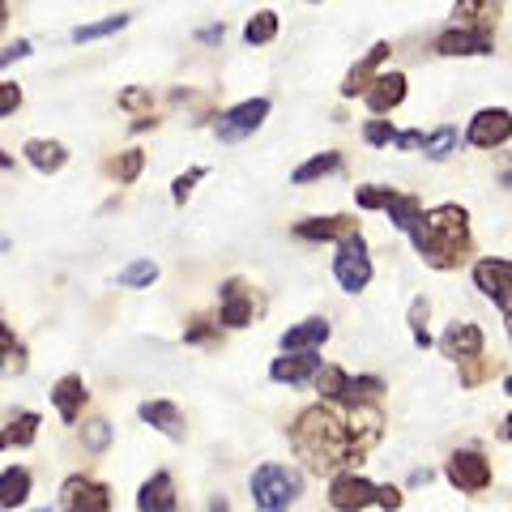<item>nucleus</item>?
<instances>
[{"label":"nucleus","instance_id":"nucleus-1","mask_svg":"<svg viewBox=\"0 0 512 512\" xmlns=\"http://www.w3.org/2000/svg\"><path fill=\"white\" fill-rule=\"evenodd\" d=\"M291 453L303 461L308 474H338V470H359L372 448L384 440V414L380 406H303L295 423L286 427Z\"/></svg>","mask_w":512,"mask_h":512},{"label":"nucleus","instance_id":"nucleus-2","mask_svg":"<svg viewBox=\"0 0 512 512\" xmlns=\"http://www.w3.org/2000/svg\"><path fill=\"white\" fill-rule=\"evenodd\" d=\"M410 244L419 252V261L427 269H461L474 256V227H470V210L457 201H440L431 210L419 214V222L410 227Z\"/></svg>","mask_w":512,"mask_h":512},{"label":"nucleus","instance_id":"nucleus-3","mask_svg":"<svg viewBox=\"0 0 512 512\" xmlns=\"http://www.w3.org/2000/svg\"><path fill=\"white\" fill-rule=\"evenodd\" d=\"M312 389L325 406L359 410V406H380V397L389 393V384L380 376H350L338 363H320V372L312 376Z\"/></svg>","mask_w":512,"mask_h":512},{"label":"nucleus","instance_id":"nucleus-4","mask_svg":"<svg viewBox=\"0 0 512 512\" xmlns=\"http://www.w3.org/2000/svg\"><path fill=\"white\" fill-rule=\"evenodd\" d=\"M248 491L256 512H291V504L303 495V474L282 466V461H265V466L252 470Z\"/></svg>","mask_w":512,"mask_h":512},{"label":"nucleus","instance_id":"nucleus-5","mask_svg":"<svg viewBox=\"0 0 512 512\" xmlns=\"http://www.w3.org/2000/svg\"><path fill=\"white\" fill-rule=\"evenodd\" d=\"M265 312V295L256 291V286L248 278H227L218 286V329L222 333H235V329H248L256 316Z\"/></svg>","mask_w":512,"mask_h":512},{"label":"nucleus","instance_id":"nucleus-6","mask_svg":"<svg viewBox=\"0 0 512 512\" xmlns=\"http://www.w3.org/2000/svg\"><path fill=\"white\" fill-rule=\"evenodd\" d=\"M376 278V265H372V252H367V239L363 231L333 244V282L342 286L346 295H363Z\"/></svg>","mask_w":512,"mask_h":512},{"label":"nucleus","instance_id":"nucleus-7","mask_svg":"<svg viewBox=\"0 0 512 512\" xmlns=\"http://www.w3.org/2000/svg\"><path fill=\"white\" fill-rule=\"evenodd\" d=\"M269 111H274V99H265V94H256V99H244L235 107H222L214 116V137L222 146H239V141H248L261 133V124L269 120Z\"/></svg>","mask_w":512,"mask_h":512},{"label":"nucleus","instance_id":"nucleus-8","mask_svg":"<svg viewBox=\"0 0 512 512\" xmlns=\"http://www.w3.org/2000/svg\"><path fill=\"white\" fill-rule=\"evenodd\" d=\"M444 478L453 483V491L461 495H483L491 483H495V470H491V461L483 448H453L444 461Z\"/></svg>","mask_w":512,"mask_h":512},{"label":"nucleus","instance_id":"nucleus-9","mask_svg":"<svg viewBox=\"0 0 512 512\" xmlns=\"http://www.w3.org/2000/svg\"><path fill=\"white\" fill-rule=\"evenodd\" d=\"M376 487L367 474L359 470H338V474H329V508L333 512H367V508H376Z\"/></svg>","mask_w":512,"mask_h":512},{"label":"nucleus","instance_id":"nucleus-10","mask_svg":"<svg viewBox=\"0 0 512 512\" xmlns=\"http://www.w3.org/2000/svg\"><path fill=\"white\" fill-rule=\"evenodd\" d=\"M474 286L483 291L500 316H512V261L508 256H478L474 261Z\"/></svg>","mask_w":512,"mask_h":512},{"label":"nucleus","instance_id":"nucleus-11","mask_svg":"<svg viewBox=\"0 0 512 512\" xmlns=\"http://www.w3.org/2000/svg\"><path fill=\"white\" fill-rule=\"evenodd\" d=\"M111 487L103 478L90 474H69L60 483V512H111Z\"/></svg>","mask_w":512,"mask_h":512},{"label":"nucleus","instance_id":"nucleus-12","mask_svg":"<svg viewBox=\"0 0 512 512\" xmlns=\"http://www.w3.org/2000/svg\"><path fill=\"white\" fill-rule=\"evenodd\" d=\"M508 137H512V111L508 107L474 111L470 124H466V133H461V141L474 146V150H500V146H508Z\"/></svg>","mask_w":512,"mask_h":512},{"label":"nucleus","instance_id":"nucleus-13","mask_svg":"<svg viewBox=\"0 0 512 512\" xmlns=\"http://www.w3.org/2000/svg\"><path fill=\"white\" fill-rule=\"evenodd\" d=\"M359 231H363V222L355 214H316V218H299L291 227L299 244H342V239Z\"/></svg>","mask_w":512,"mask_h":512},{"label":"nucleus","instance_id":"nucleus-14","mask_svg":"<svg viewBox=\"0 0 512 512\" xmlns=\"http://www.w3.org/2000/svg\"><path fill=\"white\" fill-rule=\"evenodd\" d=\"M431 52L444 60H461V56H495V35L491 30H466V26H444L431 39Z\"/></svg>","mask_w":512,"mask_h":512},{"label":"nucleus","instance_id":"nucleus-15","mask_svg":"<svg viewBox=\"0 0 512 512\" xmlns=\"http://www.w3.org/2000/svg\"><path fill=\"white\" fill-rule=\"evenodd\" d=\"M406 94H410V77L402 69H393V73H376L359 99L372 116H389V111H397L406 103Z\"/></svg>","mask_w":512,"mask_h":512},{"label":"nucleus","instance_id":"nucleus-16","mask_svg":"<svg viewBox=\"0 0 512 512\" xmlns=\"http://www.w3.org/2000/svg\"><path fill=\"white\" fill-rule=\"evenodd\" d=\"M431 346H436L448 363H461V359L483 355V350H487V338H483V329H478L474 320H453V325H448Z\"/></svg>","mask_w":512,"mask_h":512},{"label":"nucleus","instance_id":"nucleus-17","mask_svg":"<svg viewBox=\"0 0 512 512\" xmlns=\"http://www.w3.org/2000/svg\"><path fill=\"white\" fill-rule=\"evenodd\" d=\"M137 419L154 427L158 436H167L171 444H184L188 440V419H184V410L171 402V397H154V402H141L137 406Z\"/></svg>","mask_w":512,"mask_h":512},{"label":"nucleus","instance_id":"nucleus-18","mask_svg":"<svg viewBox=\"0 0 512 512\" xmlns=\"http://www.w3.org/2000/svg\"><path fill=\"white\" fill-rule=\"evenodd\" d=\"M389 56H393V43H389V39H376L372 47H367V52H363L355 64H350L346 77H342V86H338L342 99H359V94L367 90V82H372V77L380 73V64L389 60Z\"/></svg>","mask_w":512,"mask_h":512},{"label":"nucleus","instance_id":"nucleus-19","mask_svg":"<svg viewBox=\"0 0 512 512\" xmlns=\"http://www.w3.org/2000/svg\"><path fill=\"white\" fill-rule=\"evenodd\" d=\"M333 338V325H329V316H303L299 325H291L278 338L282 346V355H303V350H320Z\"/></svg>","mask_w":512,"mask_h":512},{"label":"nucleus","instance_id":"nucleus-20","mask_svg":"<svg viewBox=\"0 0 512 512\" xmlns=\"http://www.w3.org/2000/svg\"><path fill=\"white\" fill-rule=\"evenodd\" d=\"M137 512H184L171 470H154L146 483L137 487Z\"/></svg>","mask_w":512,"mask_h":512},{"label":"nucleus","instance_id":"nucleus-21","mask_svg":"<svg viewBox=\"0 0 512 512\" xmlns=\"http://www.w3.org/2000/svg\"><path fill=\"white\" fill-rule=\"evenodd\" d=\"M86 402H90V389H86V376L77 372H64L56 384H52V406L60 414V423H77L86 414Z\"/></svg>","mask_w":512,"mask_h":512},{"label":"nucleus","instance_id":"nucleus-22","mask_svg":"<svg viewBox=\"0 0 512 512\" xmlns=\"http://www.w3.org/2000/svg\"><path fill=\"white\" fill-rule=\"evenodd\" d=\"M448 26H466V30H491L504 18V0H453V13H448Z\"/></svg>","mask_w":512,"mask_h":512},{"label":"nucleus","instance_id":"nucleus-23","mask_svg":"<svg viewBox=\"0 0 512 512\" xmlns=\"http://www.w3.org/2000/svg\"><path fill=\"white\" fill-rule=\"evenodd\" d=\"M320 350H303V355H278L274 363H269V380L274 384H291V389H299V384H312V376L320 372Z\"/></svg>","mask_w":512,"mask_h":512},{"label":"nucleus","instance_id":"nucleus-24","mask_svg":"<svg viewBox=\"0 0 512 512\" xmlns=\"http://www.w3.org/2000/svg\"><path fill=\"white\" fill-rule=\"evenodd\" d=\"M22 158L30 167H35L39 175H60L64 167H69V146L56 137H26L22 146Z\"/></svg>","mask_w":512,"mask_h":512},{"label":"nucleus","instance_id":"nucleus-25","mask_svg":"<svg viewBox=\"0 0 512 512\" xmlns=\"http://www.w3.org/2000/svg\"><path fill=\"white\" fill-rule=\"evenodd\" d=\"M99 171L107 175L111 184H120V188L137 184V180H141V171H146V150H141V146H128V150H116V154H107Z\"/></svg>","mask_w":512,"mask_h":512},{"label":"nucleus","instance_id":"nucleus-26","mask_svg":"<svg viewBox=\"0 0 512 512\" xmlns=\"http://www.w3.org/2000/svg\"><path fill=\"white\" fill-rule=\"evenodd\" d=\"M30 372V350L18 338V329L0 320V380H13V376H26Z\"/></svg>","mask_w":512,"mask_h":512},{"label":"nucleus","instance_id":"nucleus-27","mask_svg":"<svg viewBox=\"0 0 512 512\" xmlns=\"http://www.w3.org/2000/svg\"><path fill=\"white\" fill-rule=\"evenodd\" d=\"M346 171V158L342 150H320L312 158H303V163L291 171V184H316V180H329V175H342Z\"/></svg>","mask_w":512,"mask_h":512},{"label":"nucleus","instance_id":"nucleus-28","mask_svg":"<svg viewBox=\"0 0 512 512\" xmlns=\"http://www.w3.org/2000/svg\"><path fill=\"white\" fill-rule=\"evenodd\" d=\"M39 427H43V419L35 410H18L13 419H5V427H0V453H9V448H30L39 440Z\"/></svg>","mask_w":512,"mask_h":512},{"label":"nucleus","instance_id":"nucleus-29","mask_svg":"<svg viewBox=\"0 0 512 512\" xmlns=\"http://www.w3.org/2000/svg\"><path fill=\"white\" fill-rule=\"evenodd\" d=\"M30 491H35V474L26 466H5L0 470V512H13L30 500Z\"/></svg>","mask_w":512,"mask_h":512},{"label":"nucleus","instance_id":"nucleus-30","mask_svg":"<svg viewBox=\"0 0 512 512\" xmlns=\"http://www.w3.org/2000/svg\"><path fill=\"white\" fill-rule=\"evenodd\" d=\"M495 376H504V359H487V350H483V355H474V359H461L457 363L461 389H483V384L495 380Z\"/></svg>","mask_w":512,"mask_h":512},{"label":"nucleus","instance_id":"nucleus-31","mask_svg":"<svg viewBox=\"0 0 512 512\" xmlns=\"http://www.w3.org/2000/svg\"><path fill=\"white\" fill-rule=\"evenodd\" d=\"M461 146V128L457 124H440V128H431V133H423V146L419 154L431 158V163H444V158H453Z\"/></svg>","mask_w":512,"mask_h":512},{"label":"nucleus","instance_id":"nucleus-32","mask_svg":"<svg viewBox=\"0 0 512 512\" xmlns=\"http://www.w3.org/2000/svg\"><path fill=\"white\" fill-rule=\"evenodd\" d=\"M128 22H133V13H111V18L73 26L69 39H73V43H99V39H111V35H120V30H128Z\"/></svg>","mask_w":512,"mask_h":512},{"label":"nucleus","instance_id":"nucleus-33","mask_svg":"<svg viewBox=\"0 0 512 512\" xmlns=\"http://www.w3.org/2000/svg\"><path fill=\"white\" fill-rule=\"evenodd\" d=\"M167 103H171V107H188L192 116H197L192 124H214V116H218V111H214V99H210V94H201V90H184V86H171Z\"/></svg>","mask_w":512,"mask_h":512},{"label":"nucleus","instance_id":"nucleus-34","mask_svg":"<svg viewBox=\"0 0 512 512\" xmlns=\"http://www.w3.org/2000/svg\"><path fill=\"white\" fill-rule=\"evenodd\" d=\"M278 30H282V18L274 9H256L252 18L244 22V43L248 47H265V43L278 39Z\"/></svg>","mask_w":512,"mask_h":512},{"label":"nucleus","instance_id":"nucleus-35","mask_svg":"<svg viewBox=\"0 0 512 512\" xmlns=\"http://www.w3.org/2000/svg\"><path fill=\"white\" fill-rule=\"evenodd\" d=\"M116 107L128 111L133 120L158 116V99H154V90H150V86H124V90L116 94Z\"/></svg>","mask_w":512,"mask_h":512},{"label":"nucleus","instance_id":"nucleus-36","mask_svg":"<svg viewBox=\"0 0 512 512\" xmlns=\"http://www.w3.org/2000/svg\"><path fill=\"white\" fill-rule=\"evenodd\" d=\"M154 282H158V265L150 256H137V261H128L116 274V286H124V291H150Z\"/></svg>","mask_w":512,"mask_h":512},{"label":"nucleus","instance_id":"nucleus-37","mask_svg":"<svg viewBox=\"0 0 512 512\" xmlns=\"http://www.w3.org/2000/svg\"><path fill=\"white\" fill-rule=\"evenodd\" d=\"M222 342V329H218V320L214 316H205V312H197V316H188L184 320V346H218Z\"/></svg>","mask_w":512,"mask_h":512},{"label":"nucleus","instance_id":"nucleus-38","mask_svg":"<svg viewBox=\"0 0 512 512\" xmlns=\"http://www.w3.org/2000/svg\"><path fill=\"white\" fill-rule=\"evenodd\" d=\"M397 192L402 188H393V184H359L355 188V205L363 214H384L397 201Z\"/></svg>","mask_w":512,"mask_h":512},{"label":"nucleus","instance_id":"nucleus-39","mask_svg":"<svg viewBox=\"0 0 512 512\" xmlns=\"http://www.w3.org/2000/svg\"><path fill=\"white\" fill-rule=\"evenodd\" d=\"M427 320H431V299L419 295V299H410V312H406V325H410V342L419 346V350H431V333H427Z\"/></svg>","mask_w":512,"mask_h":512},{"label":"nucleus","instance_id":"nucleus-40","mask_svg":"<svg viewBox=\"0 0 512 512\" xmlns=\"http://www.w3.org/2000/svg\"><path fill=\"white\" fill-rule=\"evenodd\" d=\"M423 210H427V205H423L419 197H414V192H397V201H393L384 214H389V222H393L397 231L410 235V227H414V222H419V214H423Z\"/></svg>","mask_w":512,"mask_h":512},{"label":"nucleus","instance_id":"nucleus-41","mask_svg":"<svg viewBox=\"0 0 512 512\" xmlns=\"http://www.w3.org/2000/svg\"><path fill=\"white\" fill-rule=\"evenodd\" d=\"M205 175H210L205 167H188V171L175 175V180H171V205H175V210H184L188 197H192V192H197V184L205 180Z\"/></svg>","mask_w":512,"mask_h":512},{"label":"nucleus","instance_id":"nucleus-42","mask_svg":"<svg viewBox=\"0 0 512 512\" xmlns=\"http://www.w3.org/2000/svg\"><path fill=\"white\" fill-rule=\"evenodd\" d=\"M82 444H86V453H107V444H111V423L107 419H90L82 427Z\"/></svg>","mask_w":512,"mask_h":512},{"label":"nucleus","instance_id":"nucleus-43","mask_svg":"<svg viewBox=\"0 0 512 512\" xmlns=\"http://www.w3.org/2000/svg\"><path fill=\"white\" fill-rule=\"evenodd\" d=\"M393 137H397V128H393V120H367L363 124V141L367 146H393Z\"/></svg>","mask_w":512,"mask_h":512},{"label":"nucleus","instance_id":"nucleus-44","mask_svg":"<svg viewBox=\"0 0 512 512\" xmlns=\"http://www.w3.org/2000/svg\"><path fill=\"white\" fill-rule=\"evenodd\" d=\"M22 103H26V90L18 82H5V77H0V120H9Z\"/></svg>","mask_w":512,"mask_h":512},{"label":"nucleus","instance_id":"nucleus-45","mask_svg":"<svg viewBox=\"0 0 512 512\" xmlns=\"http://www.w3.org/2000/svg\"><path fill=\"white\" fill-rule=\"evenodd\" d=\"M30 52H35V43H30V39H13V43H0V69H5V64H18V60H26Z\"/></svg>","mask_w":512,"mask_h":512},{"label":"nucleus","instance_id":"nucleus-46","mask_svg":"<svg viewBox=\"0 0 512 512\" xmlns=\"http://www.w3.org/2000/svg\"><path fill=\"white\" fill-rule=\"evenodd\" d=\"M402 504H406V491H402V487H393V483L376 487V508H384V512H397Z\"/></svg>","mask_w":512,"mask_h":512},{"label":"nucleus","instance_id":"nucleus-47","mask_svg":"<svg viewBox=\"0 0 512 512\" xmlns=\"http://www.w3.org/2000/svg\"><path fill=\"white\" fill-rule=\"evenodd\" d=\"M393 146H397V150H419V146H423V128H406V133H397Z\"/></svg>","mask_w":512,"mask_h":512},{"label":"nucleus","instance_id":"nucleus-48","mask_svg":"<svg viewBox=\"0 0 512 512\" xmlns=\"http://www.w3.org/2000/svg\"><path fill=\"white\" fill-rule=\"evenodd\" d=\"M197 43H222L227 39V22H214V26H205V30H197V35H192Z\"/></svg>","mask_w":512,"mask_h":512},{"label":"nucleus","instance_id":"nucleus-49","mask_svg":"<svg viewBox=\"0 0 512 512\" xmlns=\"http://www.w3.org/2000/svg\"><path fill=\"white\" fill-rule=\"evenodd\" d=\"M205 512H231V500H227V495H214L210 508H205Z\"/></svg>","mask_w":512,"mask_h":512},{"label":"nucleus","instance_id":"nucleus-50","mask_svg":"<svg viewBox=\"0 0 512 512\" xmlns=\"http://www.w3.org/2000/svg\"><path fill=\"white\" fill-rule=\"evenodd\" d=\"M423 483H431V470H414L410 474V487H423Z\"/></svg>","mask_w":512,"mask_h":512},{"label":"nucleus","instance_id":"nucleus-51","mask_svg":"<svg viewBox=\"0 0 512 512\" xmlns=\"http://www.w3.org/2000/svg\"><path fill=\"white\" fill-rule=\"evenodd\" d=\"M5 26H9V0H0V35H5Z\"/></svg>","mask_w":512,"mask_h":512},{"label":"nucleus","instance_id":"nucleus-52","mask_svg":"<svg viewBox=\"0 0 512 512\" xmlns=\"http://www.w3.org/2000/svg\"><path fill=\"white\" fill-rule=\"evenodd\" d=\"M0 171H13V154L0 150Z\"/></svg>","mask_w":512,"mask_h":512},{"label":"nucleus","instance_id":"nucleus-53","mask_svg":"<svg viewBox=\"0 0 512 512\" xmlns=\"http://www.w3.org/2000/svg\"><path fill=\"white\" fill-rule=\"evenodd\" d=\"M35 512H56V508H35Z\"/></svg>","mask_w":512,"mask_h":512},{"label":"nucleus","instance_id":"nucleus-54","mask_svg":"<svg viewBox=\"0 0 512 512\" xmlns=\"http://www.w3.org/2000/svg\"><path fill=\"white\" fill-rule=\"evenodd\" d=\"M308 5H316V0H308Z\"/></svg>","mask_w":512,"mask_h":512}]
</instances>
